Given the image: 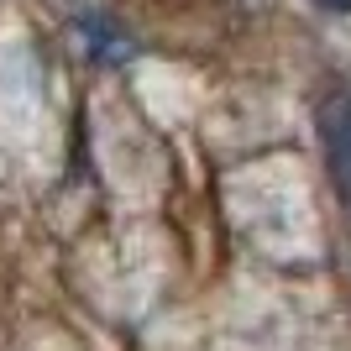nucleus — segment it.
<instances>
[{
	"label": "nucleus",
	"mask_w": 351,
	"mask_h": 351,
	"mask_svg": "<svg viewBox=\"0 0 351 351\" xmlns=\"http://www.w3.org/2000/svg\"><path fill=\"white\" fill-rule=\"evenodd\" d=\"M315 5H320V11H336V16L351 11V0H315Z\"/></svg>",
	"instance_id": "nucleus-3"
},
{
	"label": "nucleus",
	"mask_w": 351,
	"mask_h": 351,
	"mask_svg": "<svg viewBox=\"0 0 351 351\" xmlns=\"http://www.w3.org/2000/svg\"><path fill=\"white\" fill-rule=\"evenodd\" d=\"M84 32L95 37V47H100V58H121V53H126V37H121V32L110 27L105 16H84Z\"/></svg>",
	"instance_id": "nucleus-2"
},
{
	"label": "nucleus",
	"mask_w": 351,
	"mask_h": 351,
	"mask_svg": "<svg viewBox=\"0 0 351 351\" xmlns=\"http://www.w3.org/2000/svg\"><path fill=\"white\" fill-rule=\"evenodd\" d=\"M320 142H325V162H330V184H336L341 205L351 210V95L325 100V110H320Z\"/></svg>",
	"instance_id": "nucleus-1"
}]
</instances>
